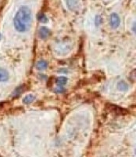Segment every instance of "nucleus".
I'll return each instance as SVG.
<instances>
[{
	"mask_svg": "<svg viewBox=\"0 0 136 157\" xmlns=\"http://www.w3.org/2000/svg\"><path fill=\"white\" fill-rule=\"evenodd\" d=\"M31 24V11L30 8L23 6L18 10L13 19V25L19 32H25L28 30Z\"/></svg>",
	"mask_w": 136,
	"mask_h": 157,
	"instance_id": "f257e3e1",
	"label": "nucleus"
},
{
	"mask_svg": "<svg viewBox=\"0 0 136 157\" xmlns=\"http://www.w3.org/2000/svg\"><path fill=\"white\" fill-rule=\"evenodd\" d=\"M120 23V19L117 13H112L110 16V25L113 29H117L119 27Z\"/></svg>",
	"mask_w": 136,
	"mask_h": 157,
	"instance_id": "f03ea898",
	"label": "nucleus"
},
{
	"mask_svg": "<svg viewBox=\"0 0 136 157\" xmlns=\"http://www.w3.org/2000/svg\"><path fill=\"white\" fill-rule=\"evenodd\" d=\"M39 37H40L41 39H45L50 35V31L47 28L42 27L40 29H39Z\"/></svg>",
	"mask_w": 136,
	"mask_h": 157,
	"instance_id": "7ed1b4c3",
	"label": "nucleus"
},
{
	"mask_svg": "<svg viewBox=\"0 0 136 157\" xmlns=\"http://www.w3.org/2000/svg\"><path fill=\"white\" fill-rule=\"evenodd\" d=\"M9 79V73L4 68H0V82H6Z\"/></svg>",
	"mask_w": 136,
	"mask_h": 157,
	"instance_id": "20e7f679",
	"label": "nucleus"
},
{
	"mask_svg": "<svg viewBox=\"0 0 136 157\" xmlns=\"http://www.w3.org/2000/svg\"><path fill=\"white\" fill-rule=\"evenodd\" d=\"M110 108L111 109V110L113 111V112H114L115 113H117V114H119V115H121V114H126V111L124 110V109H121V108L118 107V106H116V105H110Z\"/></svg>",
	"mask_w": 136,
	"mask_h": 157,
	"instance_id": "39448f33",
	"label": "nucleus"
},
{
	"mask_svg": "<svg viewBox=\"0 0 136 157\" xmlns=\"http://www.w3.org/2000/svg\"><path fill=\"white\" fill-rule=\"evenodd\" d=\"M35 100V97L34 96L33 94L26 95V96L23 98V103L25 104V105H29V104L33 102Z\"/></svg>",
	"mask_w": 136,
	"mask_h": 157,
	"instance_id": "423d86ee",
	"label": "nucleus"
},
{
	"mask_svg": "<svg viewBox=\"0 0 136 157\" xmlns=\"http://www.w3.org/2000/svg\"><path fill=\"white\" fill-rule=\"evenodd\" d=\"M56 82L58 86H64L67 82V78L65 76H60L56 79Z\"/></svg>",
	"mask_w": 136,
	"mask_h": 157,
	"instance_id": "0eeeda50",
	"label": "nucleus"
},
{
	"mask_svg": "<svg viewBox=\"0 0 136 157\" xmlns=\"http://www.w3.org/2000/svg\"><path fill=\"white\" fill-rule=\"evenodd\" d=\"M47 67H48V63L45 61H39L36 64V68L39 70H44L47 68Z\"/></svg>",
	"mask_w": 136,
	"mask_h": 157,
	"instance_id": "6e6552de",
	"label": "nucleus"
},
{
	"mask_svg": "<svg viewBox=\"0 0 136 157\" xmlns=\"http://www.w3.org/2000/svg\"><path fill=\"white\" fill-rule=\"evenodd\" d=\"M117 87H118V89L120 90L125 91L127 90V88H128V85H127V82H124V81H121V82H120L117 84Z\"/></svg>",
	"mask_w": 136,
	"mask_h": 157,
	"instance_id": "1a4fd4ad",
	"label": "nucleus"
},
{
	"mask_svg": "<svg viewBox=\"0 0 136 157\" xmlns=\"http://www.w3.org/2000/svg\"><path fill=\"white\" fill-rule=\"evenodd\" d=\"M39 21L41 22V23H46V22L48 21V19L46 17V15L42 13L39 16Z\"/></svg>",
	"mask_w": 136,
	"mask_h": 157,
	"instance_id": "9d476101",
	"label": "nucleus"
},
{
	"mask_svg": "<svg viewBox=\"0 0 136 157\" xmlns=\"http://www.w3.org/2000/svg\"><path fill=\"white\" fill-rule=\"evenodd\" d=\"M64 91H65V89H64V88L63 87V86H58V87H57V89H56V92H57V93H59V94L64 93Z\"/></svg>",
	"mask_w": 136,
	"mask_h": 157,
	"instance_id": "9b49d317",
	"label": "nucleus"
},
{
	"mask_svg": "<svg viewBox=\"0 0 136 157\" xmlns=\"http://www.w3.org/2000/svg\"><path fill=\"white\" fill-rule=\"evenodd\" d=\"M96 18H97V19L96 20V25H99V24H100V22H102V20H101V17L99 16H97V17H96Z\"/></svg>",
	"mask_w": 136,
	"mask_h": 157,
	"instance_id": "f8f14e48",
	"label": "nucleus"
}]
</instances>
